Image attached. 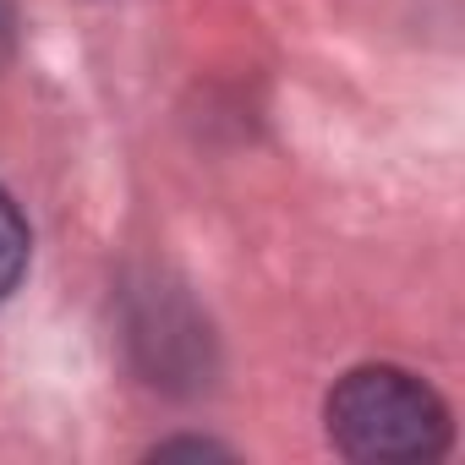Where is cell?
Here are the masks:
<instances>
[{"label": "cell", "instance_id": "cell-3", "mask_svg": "<svg viewBox=\"0 0 465 465\" xmlns=\"http://www.w3.org/2000/svg\"><path fill=\"white\" fill-rule=\"evenodd\" d=\"M12 39V12H6V0H0V45Z\"/></svg>", "mask_w": 465, "mask_h": 465}, {"label": "cell", "instance_id": "cell-1", "mask_svg": "<svg viewBox=\"0 0 465 465\" xmlns=\"http://www.w3.org/2000/svg\"><path fill=\"white\" fill-rule=\"evenodd\" d=\"M329 438L351 460H432L449 449V411L405 367H356L329 394Z\"/></svg>", "mask_w": 465, "mask_h": 465}, {"label": "cell", "instance_id": "cell-2", "mask_svg": "<svg viewBox=\"0 0 465 465\" xmlns=\"http://www.w3.org/2000/svg\"><path fill=\"white\" fill-rule=\"evenodd\" d=\"M23 269H28V219L17 213L12 192L0 186V302L17 291Z\"/></svg>", "mask_w": 465, "mask_h": 465}]
</instances>
